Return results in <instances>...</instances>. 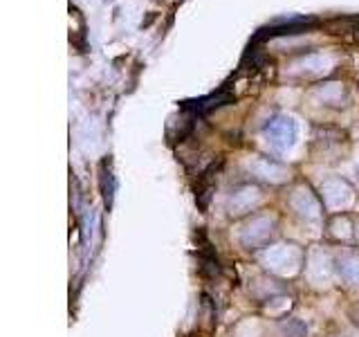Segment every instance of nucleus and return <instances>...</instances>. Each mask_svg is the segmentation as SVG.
Instances as JSON below:
<instances>
[{
  "instance_id": "obj_1",
  "label": "nucleus",
  "mask_w": 359,
  "mask_h": 337,
  "mask_svg": "<svg viewBox=\"0 0 359 337\" xmlns=\"http://www.w3.org/2000/svg\"><path fill=\"white\" fill-rule=\"evenodd\" d=\"M263 135L276 151H285L297 140V124L285 115H278L265 124Z\"/></svg>"
},
{
  "instance_id": "obj_2",
  "label": "nucleus",
  "mask_w": 359,
  "mask_h": 337,
  "mask_svg": "<svg viewBox=\"0 0 359 337\" xmlns=\"http://www.w3.org/2000/svg\"><path fill=\"white\" fill-rule=\"evenodd\" d=\"M274 234V220L267 216H256L247 227L243 230L241 241L245 247H261L267 243Z\"/></svg>"
},
{
  "instance_id": "obj_3",
  "label": "nucleus",
  "mask_w": 359,
  "mask_h": 337,
  "mask_svg": "<svg viewBox=\"0 0 359 337\" xmlns=\"http://www.w3.org/2000/svg\"><path fill=\"white\" fill-rule=\"evenodd\" d=\"M299 261H301V252L294 245H278L265 254L267 267L276 270V272H290V270H294L299 265Z\"/></svg>"
},
{
  "instance_id": "obj_4",
  "label": "nucleus",
  "mask_w": 359,
  "mask_h": 337,
  "mask_svg": "<svg viewBox=\"0 0 359 337\" xmlns=\"http://www.w3.org/2000/svg\"><path fill=\"white\" fill-rule=\"evenodd\" d=\"M310 25H314L312 18H303V16L280 18V20H274L267 29H263L256 39H272V37H285V34H299L303 29H308Z\"/></svg>"
},
{
  "instance_id": "obj_5",
  "label": "nucleus",
  "mask_w": 359,
  "mask_h": 337,
  "mask_svg": "<svg viewBox=\"0 0 359 337\" xmlns=\"http://www.w3.org/2000/svg\"><path fill=\"white\" fill-rule=\"evenodd\" d=\"M321 194H323L325 205H328L330 209L346 207L348 202H351V198H353V191L344 183V180H328V183L323 185Z\"/></svg>"
},
{
  "instance_id": "obj_6",
  "label": "nucleus",
  "mask_w": 359,
  "mask_h": 337,
  "mask_svg": "<svg viewBox=\"0 0 359 337\" xmlns=\"http://www.w3.org/2000/svg\"><path fill=\"white\" fill-rule=\"evenodd\" d=\"M292 207H294V211L299 213L301 218L306 220H317L319 218V200L314 198L308 189H299L294 198H292Z\"/></svg>"
},
{
  "instance_id": "obj_7",
  "label": "nucleus",
  "mask_w": 359,
  "mask_h": 337,
  "mask_svg": "<svg viewBox=\"0 0 359 337\" xmlns=\"http://www.w3.org/2000/svg\"><path fill=\"white\" fill-rule=\"evenodd\" d=\"M258 200V191L256 189H243L238 194H233L231 202H229V209L231 213H243L247 209H252V205Z\"/></svg>"
},
{
  "instance_id": "obj_8",
  "label": "nucleus",
  "mask_w": 359,
  "mask_h": 337,
  "mask_svg": "<svg viewBox=\"0 0 359 337\" xmlns=\"http://www.w3.org/2000/svg\"><path fill=\"white\" fill-rule=\"evenodd\" d=\"M339 275L348 284H359V254H346L341 258Z\"/></svg>"
}]
</instances>
